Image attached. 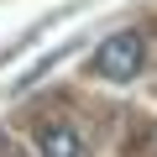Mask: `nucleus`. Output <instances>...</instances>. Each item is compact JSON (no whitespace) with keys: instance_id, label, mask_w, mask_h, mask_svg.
Here are the masks:
<instances>
[{"instance_id":"nucleus-2","label":"nucleus","mask_w":157,"mask_h":157,"mask_svg":"<svg viewBox=\"0 0 157 157\" xmlns=\"http://www.w3.org/2000/svg\"><path fill=\"white\" fill-rule=\"evenodd\" d=\"M37 157H84V141L73 126H47L37 136Z\"/></svg>"},{"instance_id":"nucleus-1","label":"nucleus","mask_w":157,"mask_h":157,"mask_svg":"<svg viewBox=\"0 0 157 157\" xmlns=\"http://www.w3.org/2000/svg\"><path fill=\"white\" fill-rule=\"evenodd\" d=\"M141 63H147L141 32H115V37H105V42H100V52H94V73H100V78H110V84L136 78V73H141Z\"/></svg>"}]
</instances>
